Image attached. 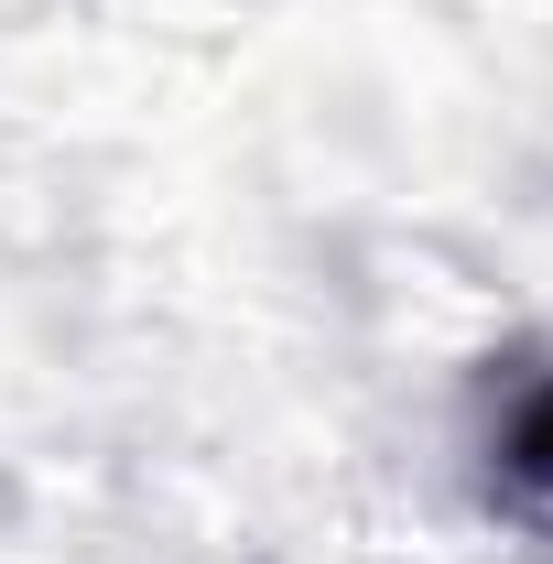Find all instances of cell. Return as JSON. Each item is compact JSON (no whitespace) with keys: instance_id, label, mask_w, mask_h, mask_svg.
<instances>
[{"instance_id":"6da1fadb","label":"cell","mask_w":553,"mask_h":564,"mask_svg":"<svg viewBox=\"0 0 553 564\" xmlns=\"http://www.w3.org/2000/svg\"><path fill=\"white\" fill-rule=\"evenodd\" d=\"M510 478H521L532 499H553V391H532L521 423H510Z\"/></svg>"}]
</instances>
